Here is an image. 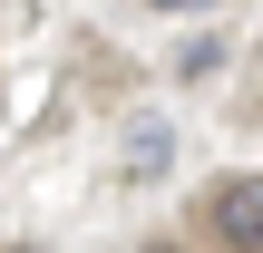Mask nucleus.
Wrapping results in <instances>:
<instances>
[{"label": "nucleus", "mask_w": 263, "mask_h": 253, "mask_svg": "<svg viewBox=\"0 0 263 253\" xmlns=\"http://www.w3.org/2000/svg\"><path fill=\"white\" fill-rule=\"evenodd\" d=\"M205 234L224 253H263V176L254 166H234V176L205 195Z\"/></svg>", "instance_id": "f257e3e1"}, {"label": "nucleus", "mask_w": 263, "mask_h": 253, "mask_svg": "<svg viewBox=\"0 0 263 253\" xmlns=\"http://www.w3.org/2000/svg\"><path fill=\"white\" fill-rule=\"evenodd\" d=\"M166 156H176V137L146 117V127H127V176H166Z\"/></svg>", "instance_id": "f03ea898"}, {"label": "nucleus", "mask_w": 263, "mask_h": 253, "mask_svg": "<svg viewBox=\"0 0 263 253\" xmlns=\"http://www.w3.org/2000/svg\"><path fill=\"white\" fill-rule=\"evenodd\" d=\"M156 10H205V0H156Z\"/></svg>", "instance_id": "7ed1b4c3"}, {"label": "nucleus", "mask_w": 263, "mask_h": 253, "mask_svg": "<svg viewBox=\"0 0 263 253\" xmlns=\"http://www.w3.org/2000/svg\"><path fill=\"white\" fill-rule=\"evenodd\" d=\"M146 253H185V244H146Z\"/></svg>", "instance_id": "20e7f679"}]
</instances>
